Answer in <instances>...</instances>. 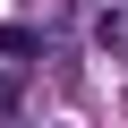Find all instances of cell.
<instances>
[{
	"label": "cell",
	"instance_id": "cell-1",
	"mask_svg": "<svg viewBox=\"0 0 128 128\" xmlns=\"http://www.w3.org/2000/svg\"><path fill=\"white\" fill-rule=\"evenodd\" d=\"M0 51H9V60H26V51H34V34H26V26H0Z\"/></svg>",
	"mask_w": 128,
	"mask_h": 128
},
{
	"label": "cell",
	"instance_id": "cell-2",
	"mask_svg": "<svg viewBox=\"0 0 128 128\" xmlns=\"http://www.w3.org/2000/svg\"><path fill=\"white\" fill-rule=\"evenodd\" d=\"M9 102H17V86H9V77H0V111H9Z\"/></svg>",
	"mask_w": 128,
	"mask_h": 128
}]
</instances>
